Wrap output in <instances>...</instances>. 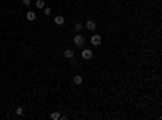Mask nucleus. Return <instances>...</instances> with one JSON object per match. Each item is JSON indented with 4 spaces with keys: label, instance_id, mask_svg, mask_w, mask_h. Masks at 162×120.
<instances>
[{
    "label": "nucleus",
    "instance_id": "1",
    "mask_svg": "<svg viewBox=\"0 0 162 120\" xmlns=\"http://www.w3.org/2000/svg\"><path fill=\"white\" fill-rule=\"evenodd\" d=\"M83 44H84V36L76 34V36H75V46H78V47H83Z\"/></svg>",
    "mask_w": 162,
    "mask_h": 120
},
{
    "label": "nucleus",
    "instance_id": "2",
    "mask_svg": "<svg viewBox=\"0 0 162 120\" xmlns=\"http://www.w3.org/2000/svg\"><path fill=\"white\" fill-rule=\"evenodd\" d=\"M96 26H97V25H96V21H94V20H88V21H86V25H84V28L88 29V31H94Z\"/></svg>",
    "mask_w": 162,
    "mask_h": 120
},
{
    "label": "nucleus",
    "instance_id": "14",
    "mask_svg": "<svg viewBox=\"0 0 162 120\" xmlns=\"http://www.w3.org/2000/svg\"><path fill=\"white\" fill-rule=\"evenodd\" d=\"M31 3V0H23V5H29Z\"/></svg>",
    "mask_w": 162,
    "mask_h": 120
},
{
    "label": "nucleus",
    "instance_id": "8",
    "mask_svg": "<svg viewBox=\"0 0 162 120\" xmlns=\"http://www.w3.org/2000/svg\"><path fill=\"white\" fill-rule=\"evenodd\" d=\"M53 21H55V25H63V23H65V18L62 16V15H58V16H55V20H53Z\"/></svg>",
    "mask_w": 162,
    "mask_h": 120
},
{
    "label": "nucleus",
    "instance_id": "3",
    "mask_svg": "<svg viewBox=\"0 0 162 120\" xmlns=\"http://www.w3.org/2000/svg\"><path fill=\"white\" fill-rule=\"evenodd\" d=\"M81 55H83V58H84V60H91V58H92V50H89V49H84V50H83V54H81Z\"/></svg>",
    "mask_w": 162,
    "mask_h": 120
},
{
    "label": "nucleus",
    "instance_id": "9",
    "mask_svg": "<svg viewBox=\"0 0 162 120\" xmlns=\"http://www.w3.org/2000/svg\"><path fill=\"white\" fill-rule=\"evenodd\" d=\"M15 112H16V115H18V117H21L23 114H25V109H23V107H16V110H15Z\"/></svg>",
    "mask_w": 162,
    "mask_h": 120
},
{
    "label": "nucleus",
    "instance_id": "11",
    "mask_svg": "<svg viewBox=\"0 0 162 120\" xmlns=\"http://www.w3.org/2000/svg\"><path fill=\"white\" fill-rule=\"evenodd\" d=\"M50 118H52V120H60V114H58V112L50 114Z\"/></svg>",
    "mask_w": 162,
    "mask_h": 120
},
{
    "label": "nucleus",
    "instance_id": "4",
    "mask_svg": "<svg viewBox=\"0 0 162 120\" xmlns=\"http://www.w3.org/2000/svg\"><path fill=\"white\" fill-rule=\"evenodd\" d=\"M91 44L92 46H101V36L99 34H94L91 38Z\"/></svg>",
    "mask_w": 162,
    "mask_h": 120
},
{
    "label": "nucleus",
    "instance_id": "13",
    "mask_svg": "<svg viewBox=\"0 0 162 120\" xmlns=\"http://www.w3.org/2000/svg\"><path fill=\"white\" fill-rule=\"evenodd\" d=\"M42 10H44V13H45V15H47V16H49V15H50V13H52V8H45V7H44V8H42Z\"/></svg>",
    "mask_w": 162,
    "mask_h": 120
},
{
    "label": "nucleus",
    "instance_id": "6",
    "mask_svg": "<svg viewBox=\"0 0 162 120\" xmlns=\"http://www.w3.org/2000/svg\"><path fill=\"white\" fill-rule=\"evenodd\" d=\"M73 83H75L76 86H80L81 83H83V76H81V75H75V76H73Z\"/></svg>",
    "mask_w": 162,
    "mask_h": 120
},
{
    "label": "nucleus",
    "instance_id": "7",
    "mask_svg": "<svg viewBox=\"0 0 162 120\" xmlns=\"http://www.w3.org/2000/svg\"><path fill=\"white\" fill-rule=\"evenodd\" d=\"M36 18H37V16H36L34 11H28V13H26V20H28V21H34Z\"/></svg>",
    "mask_w": 162,
    "mask_h": 120
},
{
    "label": "nucleus",
    "instance_id": "10",
    "mask_svg": "<svg viewBox=\"0 0 162 120\" xmlns=\"http://www.w3.org/2000/svg\"><path fill=\"white\" fill-rule=\"evenodd\" d=\"M36 7H37V8H44V7H45L44 0H37V2H36Z\"/></svg>",
    "mask_w": 162,
    "mask_h": 120
},
{
    "label": "nucleus",
    "instance_id": "5",
    "mask_svg": "<svg viewBox=\"0 0 162 120\" xmlns=\"http://www.w3.org/2000/svg\"><path fill=\"white\" fill-rule=\"evenodd\" d=\"M63 57H65V58H68V60H71V58L75 57V52L71 50V49H67V50L63 52Z\"/></svg>",
    "mask_w": 162,
    "mask_h": 120
},
{
    "label": "nucleus",
    "instance_id": "12",
    "mask_svg": "<svg viewBox=\"0 0 162 120\" xmlns=\"http://www.w3.org/2000/svg\"><path fill=\"white\" fill-rule=\"evenodd\" d=\"M75 29H76V31H81V29H83V25H81V23H76V25H75Z\"/></svg>",
    "mask_w": 162,
    "mask_h": 120
}]
</instances>
